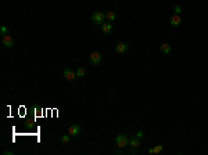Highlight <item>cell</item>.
Masks as SVG:
<instances>
[{
    "instance_id": "ffe728a7",
    "label": "cell",
    "mask_w": 208,
    "mask_h": 155,
    "mask_svg": "<svg viewBox=\"0 0 208 155\" xmlns=\"http://www.w3.org/2000/svg\"><path fill=\"white\" fill-rule=\"evenodd\" d=\"M129 154H133V155L138 154V149L135 148V147H132V148H131V151H129Z\"/></svg>"
},
{
    "instance_id": "6da1fadb",
    "label": "cell",
    "mask_w": 208,
    "mask_h": 155,
    "mask_svg": "<svg viewBox=\"0 0 208 155\" xmlns=\"http://www.w3.org/2000/svg\"><path fill=\"white\" fill-rule=\"evenodd\" d=\"M115 143H117V145H118V148L122 149V148H125V147L129 145L131 138L128 137V136H125V134H118V136L115 137Z\"/></svg>"
},
{
    "instance_id": "7a4b0ae2",
    "label": "cell",
    "mask_w": 208,
    "mask_h": 155,
    "mask_svg": "<svg viewBox=\"0 0 208 155\" xmlns=\"http://www.w3.org/2000/svg\"><path fill=\"white\" fill-rule=\"evenodd\" d=\"M105 13L103 11H94L92 14V22L97 24V25H101L103 22H105Z\"/></svg>"
},
{
    "instance_id": "277c9868",
    "label": "cell",
    "mask_w": 208,
    "mask_h": 155,
    "mask_svg": "<svg viewBox=\"0 0 208 155\" xmlns=\"http://www.w3.org/2000/svg\"><path fill=\"white\" fill-rule=\"evenodd\" d=\"M64 76L67 78V81L72 82V81H76V76H78V75H76L71 68H65L64 69Z\"/></svg>"
},
{
    "instance_id": "9a60e30c",
    "label": "cell",
    "mask_w": 208,
    "mask_h": 155,
    "mask_svg": "<svg viewBox=\"0 0 208 155\" xmlns=\"http://www.w3.org/2000/svg\"><path fill=\"white\" fill-rule=\"evenodd\" d=\"M61 141H63L64 144H68L69 143V136L68 134H64L63 137H61Z\"/></svg>"
},
{
    "instance_id": "52a82bcc",
    "label": "cell",
    "mask_w": 208,
    "mask_h": 155,
    "mask_svg": "<svg viewBox=\"0 0 208 155\" xmlns=\"http://www.w3.org/2000/svg\"><path fill=\"white\" fill-rule=\"evenodd\" d=\"M111 31H112V25H111V22H103L101 24V32H103L104 35L111 33Z\"/></svg>"
},
{
    "instance_id": "5bb4252c",
    "label": "cell",
    "mask_w": 208,
    "mask_h": 155,
    "mask_svg": "<svg viewBox=\"0 0 208 155\" xmlns=\"http://www.w3.org/2000/svg\"><path fill=\"white\" fill-rule=\"evenodd\" d=\"M0 33H1V36H7V35H8V28L4 26V25H1V28H0Z\"/></svg>"
},
{
    "instance_id": "8992f818",
    "label": "cell",
    "mask_w": 208,
    "mask_h": 155,
    "mask_svg": "<svg viewBox=\"0 0 208 155\" xmlns=\"http://www.w3.org/2000/svg\"><path fill=\"white\" fill-rule=\"evenodd\" d=\"M128 49H129V46H128L125 42H121V43H118L115 46V51L118 53V54H122V53H126Z\"/></svg>"
},
{
    "instance_id": "5b68a950",
    "label": "cell",
    "mask_w": 208,
    "mask_h": 155,
    "mask_svg": "<svg viewBox=\"0 0 208 155\" xmlns=\"http://www.w3.org/2000/svg\"><path fill=\"white\" fill-rule=\"evenodd\" d=\"M90 63L93 64V65H98V64L101 63V54L97 51H94L90 54Z\"/></svg>"
},
{
    "instance_id": "3957f363",
    "label": "cell",
    "mask_w": 208,
    "mask_h": 155,
    "mask_svg": "<svg viewBox=\"0 0 208 155\" xmlns=\"http://www.w3.org/2000/svg\"><path fill=\"white\" fill-rule=\"evenodd\" d=\"M68 133H69V136H72V137H78V136L81 134V126L76 125V123L71 125V126L68 127Z\"/></svg>"
},
{
    "instance_id": "2e32d148",
    "label": "cell",
    "mask_w": 208,
    "mask_h": 155,
    "mask_svg": "<svg viewBox=\"0 0 208 155\" xmlns=\"http://www.w3.org/2000/svg\"><path fill=\"white\" fill-rule=\"evenodd\" d=\"M173 11H175V14H178V15H179L180 13H182V6H175L173 7Z\"/></svg>"
},
{
    "instance_id": "d6986e66",
    "label": "cell",
    "mask_w": 208,
    "mask_h": 155,
    "mask_svg": "<svg viewBox=\"0 0 208 155\" xmlns=\"http://www.w3.org/2000/svg\"><path fill=\"white\" fill-rule=\"evenodd\" d=\"M25 127H27V129H32V127H34V123H29V122H25Z\"/></svg>"
},
{
    "instance_id": "ba28073f",
    "label": "cell",
    "mask_w": 208,
    "mask_h": 155,
    "mask_svg": "<svg viewBox=\"0 0 208 155\" xmlns=\"http://www.w3.org/2000/svg\"><path fill=\"white\" fill-rule=\"evenodd\" d=\"M169 24H171L172 26H179L180 24H182V18H180L178 14H175L173 17H171V19H169Z\"/></svg>"
},
{
    "instance_id": "30bf717a",
    "label": "cell",
    "mask_w": 208,
    "mask_h": 155,
    "mask_svg": "<svg viewBox=\"0 0 208 155\" xmlns=\"http://www.w3.org/2000/svg\"><path fill=\"white\" fill-rule=\"evenodd\" d=\"M131 147H135V148H138L139 145H140V138L139 137H132L131 138Z\"/></svg>"
},
{
    "instance_id": "7c38bea8",
    "label": "cell",
    "mask_w": 208,
    "mask_h": 155,
    "mask_svg": "<svg viewBox=\"0 0 208 155\" xmlns=\"http://www.w3.org/2000/svg\"><path fill=\"white\" fill-rule=\"evenodd\" d=\"M162 149H164V147H162V145H156L154 148L149 149V152H150V154H158V152H161Z\"/></svg>"
},
{
    "instance_id": "e0dca14e",
    "label": "cell",
    "mask_w": 208,
    "mask_h": 155,
    "mask_svg": "<svg viewBox=\"0 0 208 155\" xmlns=\"http://www.w3.org/2000/svg\"><path fill=\"white\" fill-rule=\"evenodd\" d=\"M76 75H78V76H83V75H85V69L79 68L78 71H76Z\"/></svg>"
},
{
    "instance_id": "4fadbf2b",
    "label": "cell",
    "mask_w": 208,
    "mask_h": 155,
    "mask_svg": "<svg viewBox=\"0 0 208 155\" xmlns=\"http://www.w3.org/2000/svg\"><path fill=\"white\" fill-rule=\"evenodd\" d=\"M105 17H107V19H108V21H115L117 14L114 11H108L107 14H105Z\"/></svg>"
},
{
    "instance_id": "8fae6325",
    "label": "cell",
    "mask_w": 208,
    "mask_h": 155,
    "mask_svg": "<svg viewBox=\"0 0 208 155\" xmlns=\"http://www.w3.org/2000/svg\"><path fill=\"white\" fill-rule=\"evenodd\" d=\"M161 51L164 53V54H169V53H171V46H169L168 43H162L161 44Z\"/></svg>"
},
{
    "instance_id": "9c48e42d",
    "label": "cell",
    "mask_w": 208,
    "mask_h": 155,
    "mask_svg": "<svg viewBox=\"0 0 208 155\" xmlns=\"http://www.w3.org/2000/svg\"><path fill=\"white\" fill-rule=\"evenodd\" d=\"M3 44L6 47H8V49H11L13 46H14V43H13V39L10 35H7V36H3Z\"/></svg>"
},
{
    "instance_id": "ac0fdd59",
    "label": "cell",
    "mask_w": 208,
    "mask_h": 155,
    "mask_svg": "<svg viewBox=\"0 0 208 155\" xmlns=\"http://www.w3.org/2000/svg\"><path fill=\"white\" fill-rule=\"evenodd\" d=\"M143 136H144V132H142V130H139V132H136V137H139V138H143Z\"/></svg>"
}]
</instances>
